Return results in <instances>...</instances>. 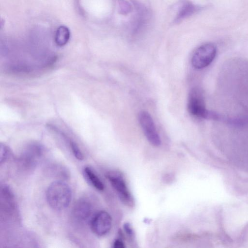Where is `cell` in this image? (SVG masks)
Returning a JSON list of instances; mask_svg holds the SVG:
<instances>
[{"label":"cell","mask_w":248,"mask_h":248,"mask_svg":"<svg viewBox=\"0 0 248 248\" xmlns=\"http://www.w3.org/2000/svg\"><path fill=\"white\" fill-rule=\"evenodd\" d=\"M72 193L69 186L61 181L53 182L46 191V199L49 206L53 209L61 210L69 205Z\"/></svg>","instance_id":"6da1fadb"},{"label":"cell","mask_w":248,"mask_h":248,"mask_svg":"<svg viewBox=\"0 0 248 248\" xmlns=\"http://www.w3.org/2000/svg\"><path fill=\"white\" fill-rule=\"evenodd\" d=\"M187 108L193 116L200 119L212 120L214 112L206 108L203 94L198 88L192 89L188 98Z\"/></svg>","instance_id":"7a4b0ae2"},{"label":"cell","mask_w":248,"mask_h":248,"mask_svg":"<svg viewBox=\"0 0 248 248\" xmlns=\"http://www.w3.org/2000/svg\"><path fill=\"white\" fill-rule=\"evenodd\" d=\"M217 54V48L212 43H206L199 46L194 53L191 62L193 66L201 69L210 65Z\"/></svg>","instance_id":"3957f363"},{"label":"cell","mask_w":248,"mask_h":248,"mask_svg":"<svg viewBox=\"0 0 248 248\" xmlns=\"http://www.w3.org/2000/svg\"><path fill=\"white\" fill-rule=\"evenodd\" d=\"M107 177L121 201L125 205L132 206L133 199L122 174L117 171H110L107 173Z\"/></svg>","instance_id":"277c9868"},{"label":"cell","mask_w":248,"mask_h":248,"mask_svg":"<svg viewBox=\"0 0 248 248\" xmlns=\"http://www.w3.org/2000/svg\"><path fill=\"white\" fill-rule=\"evenodd\" d=\"M139 120L149 142L155 146H159L161 144V140L150 114L145 111H141L139 115Z\"/></svg>","instance_id":"5b68a950"},{"label":"cell","mask_w":248,"mask_h":248,"mask_svg":"<svg viewBox=\"0 0 248 248\" xmlns=\"http://www.w3.org/2000/svg\"><path fill=\"white\" fill-rule=\"evenodd\" d=\"M111 225V216L105 211H101L96 213L90 221V226L93 232L99 236L107 234L110 230Z\"/></svg>","instance_id":"8992f818"},{"label":"cell","mask_w":248,"mask_h":248,"mask_svg":"<svg viewBox=\"0 0 248 248\" xmlns=\"http://www.w3.org/2000/svg\"><path fill=\"white\" fill-rule=\"evenodd\" d=\"M92 211L91 203L86 200L77 201L73 206L72 213L74 217L79 221H85L90 217Z\"/></svg>","instance_id":"52a82bcc"},{"label":"cell","mask_w":248,"mask_h":248,"mask_svg":"<svg viewBox=\"0 0 248 248\" xmlns=\"http://www.w3.org/2000/svg\"><path fill=\"white\" fill-rule=\"evenodd\" d=\"M41 151V148L39 145L37 144L30 145L23 152L22 159L26 165L33 166L40 158Z\"/></svg>","instance_id":"ba28073f"},{"label":"cell","mask_w":248,"mask_h":248,"mask_svg":"<svg viewBox=\"0 0 248 248\" xmlns=\"http://www.w3.org/2000/svg\"><path fill=\"white\" fill-rule=\"evenodd\" d=\"M83 172L88 181L94 187L100 191L104 190V185L103 182L91 167H85Z\"/></svg>","instance_id":"9c48e42d"},{"label":"cell","mask_w":248,"mask_h":248,"mask_svg":"<svg viewBox=\"0 0 248 248\" xmlns=\"http://www.w3.org/2000/svg\"><path fill=\"white\" fill-rule=\"evenodd\" d=\"M70 31L65 26L60 27L56 33L55 42L59 46H64L68 41L70 38Z\"/></svg>","instance_id":"30bf717a"},{"label":"cell","mask_w":248,"mask_h":248,"mask_svg":"<svg viewBox=\"0 0 248 248\" xmlns=\"http://www.w3.org/2000/svg\"><path fill=\"white\" fill-rule=\"evenodd\" d=\"M196 10L194 5L189 2H186L180 8L177 18L180 19L192 14Z\"/></svg>","instance_id":"8fae6325"},{"label":"cell","mask_w":248,"mask_h":248,"mask_svg":"<svg viewBox=\"0 0 248 248\" xmlns=\"http://www.w3.org/2000/svg\"><path fill=\"white\" fill-rule=\"evenodd\" d=\"M70 144L73 154L75 157L78 160H83L84 158V155L78 145L72 141H70Z\"/></svg>","instance_id":"7c38bea8"},{"label":"cell","mask_w":248,"mask_h":248,"mask_svg":"<svg viewBox=\"0 0 248 248\" xmlns=\"http://www.w3.org/2000/svg\"><path fill=\"white\" fill-rule=\"evenodd\" d=\"M0 161L2 163L4 161L8 154V149L4 144H0Z\"/></svg>","instance_id":"4fadbf2b"},{"label":"cell","mask_w":248,"mask_h":248,"mask_svg":"<svg viewBox=\"0 0 248 248\" xmlns=\"http://www.w3.org/2000/svg\"><path fill=\"white\" fill-rule=\"evenodd\" d=\"M124 228L125 232L129 237H132L133 236V230L129 223H125L124 225Z\"/></svg>","instance_id":"5bb4252c"},{"label":"cell","mask_w":248,"mask_h":248,"mask_svg":"<svg viewBox=\"0 0 248 248\" xmlns=\"http://www.w3.org/2000/svg\"><path fill=\"white\" fill-rule=\"evenodd\" d=\"M113 247L115 248H124L125 247V246L123 241L122 240L117 239L114 242Z\"/></svg>","instance_id":"9a60e30c"}]
</instances>
